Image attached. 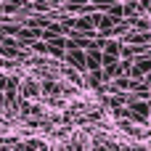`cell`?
<instances>
[{"mask_svg":"<svg viewBox=\"0 0 151 151\" xmlns=\"http://www.w3.org/2000/svg\"><path fill=\"white\" fill-rule=\"evenodd\" d=\"M40 88H42V93H45V96H61V85H58V82H53V80H42V82H40Z\"/></svg>","mask_w":151,"mask_h":151,"instance_id":"7","label":"cell"},{"mask_svg":"<svg viewBox=\"0 0 151 151\" xmlns=\"http://www.w3.org/2000/svg\"><path fill=\"white\" fill-rule=\"evenodd\" d=\"M143 74H151V58H146V56L135 58V64H133V69H130V77H133V80H141Z\"/></svg>","mask_w":151,"mask_h":151,"instance_id":"3","label":"cell"},{"mask_svg":"<svg viewBox=\"0 0 151 151\" xmlns=\"http://www.w3.org/2000/svg\"><path fill=\"white\" fill-rule=\"evenodd\" d=\"M93 19H96V29H101V32H111L114 24H117V19H111L109 13H98V16H93Z\"/></svg>","mask_w":151,"mask_h":151,"instance_id":"6","label":"cell"},{"mask_svg":"<svg viewBox=\"0 0 151 151\" xmlns=\"http://www.w3.org/2000/svg\"><path fill=\"white\" fill-rule=\"evenodd\" d=\"M64 61L77 72H88V50H82V48H69Z\"/></svg>","mask_w":151,"mask_h":151,"instance_id":"1","label":"cell"},{"mask_svg":"<svg viewBox=\"0 0 151 151\" xmlns=\"http://www.w3.org/2000/svg\"><path fill=\"white\" fill-rule=\"evenodd\" d=\"M19 93H21L24 98H37V96L42 93V88H40L35 80H21V82H19Z\"/></svg>","mask_w":151,"mask_h":151,"instance_id":"5","label":"cell"},{"mask_svg":"<svg viewBox=\"0 0 151 151\" xmlns=\"http://www.w3.org/2000/svg\"><path fill=\"white\" fill-rule=\"evenodd\" d=\"M93 151H117V149H114L111 143H101V141H96V143H93Z\"/></svg>","mask_w":151,"mask_h":151,"instance_id":"9","label":"cell"},{"mask_svg":"<svg viewBox=\"0 0 151 151\" xmlns=\"http://www.w3.org/2000/svg\"><path fill=\"white\" fill-rule=\"evenodd\" d=\"M101 69H104V50L90 48L88 50V72H101Z\"/></svg>","mask_w":151,"mask_h":151,"instance_id":"4","label":"cell"},{"mask_svg":"<svg viewBox=\"0 0 151 151\" xmlns=\"http://www.w3.org/2000/svg\"><path fill=\"white\" fill-rule=\"evenodd\" d=\"M21 149H24V151H48V146H45L42 141H27Z\"/></svg>","mask_w":151,"mask_h":151,"instance_id":"8","label":"cell"},{"mask_svg":"<svg viewBox=\"0 0 151 151\" xmlns=\"http://www.w3.org/2000/svg\"><path fill=\"white\" fill-rule=\"evenodd\" d=\"M0 56H3V58H24V50L19 48V40L3 37V40H0Z\"/></svg>","mask_w":151,"mask_h":151,"instance_id":"2","label":"cell"},{"mask_svg":"<svg viewBox=\"0 0 151 151\" xmlns=\"http://www.w3.org/2000/svg\"><path fill=\"white\" fill-rule=\"evenodd\" d=\"M5 90H8V77H5V74H0V96H3Z\"/></svg>","mask_w":151,"mask_h":151,"instance_id":"10","label":"cell"},{"mask_svg":"<svg viewBox=\"0 0 151 151\" xmlns=\"http://www.w3.org/2000/svg\"><path fill=\"white\" fill-rule=\"evenodd\" d=\"M8 3H16V0H8Z\"/></svg>","mask_w":151,"mask_h":151,"instance_id":"11","label":"cell"}]
</instances>
